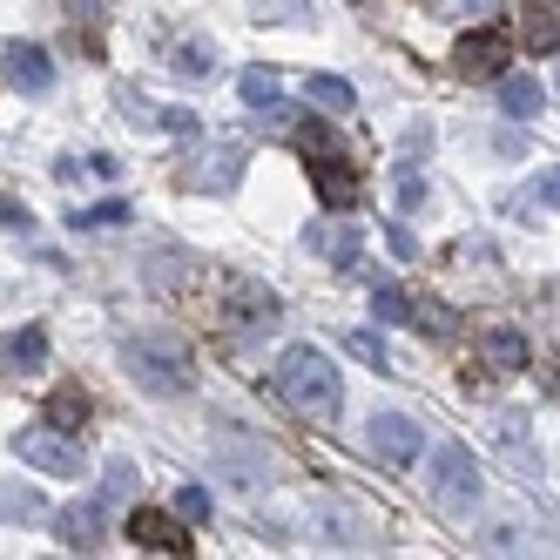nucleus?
<instances>
[{
    "instance_id": "nucleus-1",
    "label": "nucleus",
    "mask_w": 560,
    "mask_h": 560,
    "mask_svg": "<svg viewBox=\"0 0 560 560\" xmlns=\"http://www.w3.org/2000/svg\"><path fill=\"white\" fill-rule=\"evenodd\" d=\"M270 385H277V398H284L291 412H304V419H338V406H345L338 365H331L317 345H291L284 358H277Z\"/></svg>"
},
{
    "instance_id": "nucleus-2",
    "label": "nucleus",
    "mask_w": 560,
    "mask_h": 560,
    "mask_svg": "<svg viewBox=\"0 0 560 560\" xmlns=\"http://www.w3.org/2000/svg\"><path fill=\"white\" fill-rule=\"evenodd\" d=\"M122 365H129V378L149 385V392H189V385H196L189 345L170 338V331H136V338L122 345Z\"/></svg>"
},
{
    "instance_id": "nucleus-3",
    "label": "nucleus",
    "mask_w": 560,
    "mask_h": 560,
    "mask_svg": "<svg viewBox=\"0 0 560 560\" xmlns=\"http://www.w3.org/2000/svg\"><path fill=\"white\" fill-rule=\"evenodd\" d=\"M277 317H284V304H277V291H264L257 277H223V291H217V325L236 338V345H250L264 338Z\"/></svg>"
},
{
    "instance_id": "nucleus-4",
    "label": "nucleus",
    "mask_w": 560,
    "mask_h": 560,
    "mask_svg": "<svg viewBox=\"0 0 560 560\" xmlns=\"http://www.w3.org/2000/svg\"><path fill=\"white\" fill-rule=\"evenodd\" d=\"M479 493H487V479H479L472 446L446 439V446L432 453V500H439V513H472V506H479Z\"/></svg>"
},
{
    "instance_id": "nucleus-5",
    "label": "nucleus",
    "mask_w": 560,
    "mask_h": 560,
    "mask_svg": "<svg viewBox=\"0 0 560 560\" xmlns=\"http://www.w3.org/2000/svg\"><path fill=\"white\" fill-rule=\"evenodd\" d=\"M14 453L27 459V466H42V472H55V479H74L89 466V453L74 446L68 432H42V425H27V432H14Z\"/></svg>"
},
{
    "instance_id": "nucleus-6",
    "label": "nucleus",
    "mask_w": 560,
    "mask_h": 560,
    "mask_svg": "<svg viewBox=\"0 0 560 560\" xmlns=\"http://www.w3.org/2000/svg\"><path fill=\"white\" fill-rule=\"evenodd\" d=\"M365 446H372V459H385V466H412L419 446H425V432H419V419H406V412H372Z\"/></svg>"
},
{
    "instance_id": "nucleus-7",
    "label": "nucleus",
    "mask_w": 560,
    "mask_h": 560,
    "mask_svg": "<svg viewBox=\"0 0 560 560\" xmlns=\"http://www.w3.org/2000/svg\"><path fill=\"white\" fill-rule=\"evenodd\" d=\"M506 34L500 27H472V34H459V48H453V68L466 74V82H500L506 74Z\"/></svg>"
},
{
    "instance_id": "nucleus-8",
    "label": "nucleus",
    "mask_w": 560,
    "mask_h": 560,
    "mask_svg": "<svg viewBox=\"0 0 560 560\" xmlns=\"http://www.w3.org/2000/svg\"><path fill=\"white\" fill-rule=\"evenodd\" d=\"M0 74H8V89H21V95H48L55 89V61H48V48H34V42H8V48H0Z\"/></svg>"
},
{
    "instance_id": "nucleus-9",
    "label": "nucleus",
    "mask_w": 560,
    "mask_h": 560,
    "mask_svg": "<svg viewBox=\"0 0 560 560\" xmlns=\"http://www.w3.org/2000/svg\"><path fill=\"white\" fill-rule=\"evenodd\" d=\"M129 540L149 547V553H196L189 534H183V513H163V506H136L129 513Z\"/></svg>"
},
{
    "instance_id": "nucleus-10",
    "label": "nucleus",
    "mask_w": 560,
    "mask_h": 560,
    "mask_svg": "<svg viewBox=\"0 0 560 560\" xmlns=\"http://www.w3.org/2000/svg\"><path fill=\"white\" fill-rule=\"evenodd\" d=\"M102 520H108L102 500H74V506L55 513V534H61L74 553H102Z\"/></svg>"
},
{
    "instance_id": "nucleus-11",
    "label": "nucleus",
    "mask_w": 560,
    "mask_h": 560,
    "mask_svg": "<svg viewBox=\"0 0 560 560\" xmlns=\"http://www.w3.org/2000/svg\"><path fill=\"white\" fill-rule=\"evenodd\" d=\"M372 311L385 317V325H412V317H419V325H446V311H432V304L419 311V304H412L406 291H398V284H378V291H372Z\"/></svg>"
},
{
    "instance_id": "nucleus-12",
    "label": "nucleus",
    "mask_w": 560,
    "mask_h": 560,
    "mask_svg": "<svg viewBox=\"0 0 560 560\" xmlns=\"http://www.w3.org/2000/svg\"><path fill=\"white\" fill-rule=\"evenodd\" d=\"M540 102H547V89L534 82V74H500V108L513 115V122H534Z\"/></svg>"
},
{
    "instance_id": "nucleus-13",
    "label": "nucleus",
    "mask_w": 560,
    "mask_h": 560,
    "mask_svg": "<svg viewBox=\"0 0 560 560\" xmlns=\"http://www.w3.org/2000/svg\"><path fill=\"white\" fill-rule=\"evenodd\" d=\"M0 365H8V372H42L48 365V331H14L8 345H0Z\"/></svg>"
},
{
    "instance_id": "nucleus-14",
    "label": "nucleus",
    "mask_w": 560,
    "mask_h": 560,
    "mask_svg": "<svg viewBox=\"0 0 560 560\" xmlns=\"http://www.w3.org/2000/svg\"><path fill=\"white\" fill-rule=\"evenodd\" d=\"M304 244H311L317 257H331V264H345V270L358 264V230H351V223H317V230L304 236Z\"/></svg>"
},
{
    "instance_id": "nucleus-15",
    "label": "nucleus",
    "mask_w": 560,
    "mask_h": 560,
    "mask_svg": "<svg viewBox=\"0 0 560 560\" xmlns=\"http://www.w3.org/2000/svg\"><path fill=\"white\" fill-rule=\"evenodd\" d=\"M520 42L534 55H560V14L553 8H520Z\"/></svg>"
},
{
    "instance_id": "nucleus-16",
    "label": "nucleus",
    "mask_w": 560,
    "mask_h": 560,
    "mask_svg": "<svg viewBox=\"0 0 560 560\" xmlns=\"http://www.w3.org/2000/svg\"><path fill=\"white\" fill-rule=\"evenodd\" d=\"M311 183H317V196H325L331 210H351V203H358V176H351L345 163H317Z\"/></svg>"
},
{
    "instance_id": "nucleus-17",
    "label": "nucleus",
    "mask_w": 560,
    "mask_h": 560,
    "mask_svg": "<svg viewBox=\"0 0 560 560\" xmlns=\"http://www.w3.org/2000/svg\"><path fill=\"white\" fill-rule=\"evenodd\" d=\"M236 89H244V102H250V108H270V115H284V122H298V108H291L284 95H277V74L250 68V74H244V82H236Z\"/></svg>"
},
{
    "instance_id": "nucleus-18",
    "label": "nucleus",
    "mask_w": 560,
    "mask_h": 560,
    "mask_svg": "<svg viewBox=\"0 0 560 560\" xmlns=\"http://www.w3.org/2000/svg\"><path fill=\"white\" fill-rule=\"evenodd\" d=\"M304 95H311L317 108H331V115H351V108H358V89L345 82V74H311Z\"/></svg>"
},
{
    "instance_id": "nucleus-19",
    "label": "nucleus",
    "mask_w": 560,
    "mask_h": 560,
    "mask_svg": "<svg viewBox=\"0 0 560 560\" xmlns=\"http://www.w3.org/2000/svg\"><path fill=\"white\" fill-rule=\"evenodd\" d=\"M236 170H244V149L223 142V149H217V163H210L203 176H189V189H236Z\"/></svg>"
},
{
    "instance_id": "nucleus-20",
    "label": "nucleus",
    "mask_w": 560,
    "mask_h": 560,
    "mask_svg": "<svg viewBox=\"0 0 560 560\" xmlns=\"http://www.w3.org/2000/svg\"><path fill=\"white\" fill-rule=\"evenodd\" d=\"M527 338H520V331H487V365H500V372H520V365H527Z\"/></svg>"
},
{
    "instance_id": "nucleus-21",
    "label": "nucleus",
    "mask_w": 560,
    "mask_h": 560,
    "mask_svg": "<svg viewBox=\"0 0 560 560\" xmlns=\"http://www.w3.org/2000/svg\"><path fill=\"white\" fill-rule=\"evenodd\" d=\"M48 419H55V432H82L89 425V398L82 392H55L48 398Z\"/></svg>"
},
{
    "instance_id": "nucleus-22",
    "label": "nucleus",
    "mask_w": 560,
    "mask_h": 560,
    "mask_svg": "<svg viewBox=\"0 0 560 560\" xmlns=\"http://www.w3.org/2000/svg\"><path fill=\"white\" fill-rule=\"evenodd\" d=\"M0 520H21V527H34V520H48V506L27 500V487H0Z\"/></svg>"
},
{
    "instance_id": "nucleus-23",
    "label": "nucleus",
    "mask_w": 560,
    "mask_h": 560,
    "mask_svg": "<svg viewBox=\"0 0 560 560\" xmlns=\"http://www.w3.org/2000/svg\"><path fill=\"white\" fill-rule=\"evenodd\" d=\"M345 351L358 358V365H372V372L392 365V358H385V338H372V331H345Z\"/></svg>"
},
{
    "instance_id": "nucleus-24",
    "label": "nucleus",
    "mask_w": 560,
    "mask_h": 560,
    "mask_svg": "<svg viewBox=\"0 0 560 560\" xmlns=\"http://www.w3.org/2000/svg\"><path fill=\"white\" fill-rule=\"evenodd\" d=\"M68 223H74V230H115V223H129V203H95V210H74Z\"/></svg>"
},
{
    "instance_id": "nucleus-25",
    "label": "nucleus",
    "mask_w": 560,
    "mask_h": 560,
    "mask_svg": "<svg viewBox=\"0 0 560 560\" xmlns=\"http://www.w3.org/2000/svg\"><path fill=\"white\" fill-rule=\"evenodd\" d=\"M176 513H183V527H203V520H210V493L203 487H183L176 493Z\"/></svg>"
},
{
    "instance_id": "nucleus-26",
    "label": "nucleus",
    "mask_w": 560,
    "mask_h": 560,
    "mask_svg": "<svg viewBox=\"0 0 560 560\" xmlns=\"http://www.w3.org/2000/svg\"><path fill=\"white\" fill-rule=\"evenodd\" d=\"M129 487H136V466H129V459H115V466H108V487H102L95 500H102V506H115V500H122Z\"/></svg>"
},
{
    "instance_id": "nucleus-27",
    "label": "nucleus",
    "mask_w": 560,
    "mask_h": 560,
    "mask_svg": "<svg viewBox=\"0 0 560 560\" xmlns=\"http://www.w3.org/2000/svg\"><path fill=\"white\" fill-rule=\"evenodd\" d=\"M257 21H304V0H257Z\"/></svg>"
},
{
    "instance_id": "nucleus-28",
    "label": "nucleus",
    "mask_w": 560,
    "mask_h": 560,
    "mask_svg": "<svg viewBox=\"0 0 560 560\" xmlns=\"http://www.w3.org/2000/svg\"><path fill=\"white\" fill-rule=\"evenodd\" d=\"M398 203H406V210H419V203H425V176H419V170L398 176Z\"/></svg>"
},
{
    "instance_id": "nucleus-29",
    "label": "nucleus",
    "mask_w": 560,
    "mask_h": 560,
    "mask_svg": "<svg viewBox=\"0 0 560 560\" xmlns=\"http://www.w3.org/2000/svg\"><path fill=\"white\" fill-rule=\"evenodd\" d=\"M176 74H210V55L183 42V48H176Z\"/></svg>"
},
{
    "instance_id": "nucleus-30",
    "label": "nucleus",
    "mask_w": 560,
    "mask_h": 560,
    "mask_svg": "<svg viewBox=\"0 0 560 560\" xmlns=\"http://www.w3.org/2000/svg\"><path fill=\"white\" fill-rule=\"evenodd\" d=\"M0 230H14V236H27L34 223H27V210L14 203V196H8V203H0Z\"/></svg>"
},
{
    "instance_id": "nucleus-31",
    "label": "nucleus",
    "mask_w": 560,
    "mask_h": 560,
    "mask_svg": "<svg viewBox=\"0 0 560 560\" xmlns=\"http://www.w3.org/2000/svg\"><path fill=\"white\" fill-rule=\"evenodd\" d=\"M493 0H432V14H487Z\"/></svg>"
},
{
    "instance_id": "nucleus-32",
    "label": "nucleus",
    "mask_w": 560,
    "mask_h": 560,
    "mask_svg": "<svg viewBox=\"0 0 560 560\" xmlns=\"http://www.w3.org/2000/svg\"><path fill=\"white\" fill-rule=\"evenodd\" d=\"M163 129H170V136H196V115H189V108H163Z\"/></svg>"
},
{
    "instance_id": "nucleus-33",
    "label": "nucleus",
    "mask_w": 560,
    "mask_h": 560,
    "mask_svg": "<svg viewBox=\"0 0 560 560\" xmlns=\"http://www.w3.org/2000/svg\"><path fill=\"white\" fill-rule=\"evenodd\" d=\"M540 196H547V203L560 210V176H547V183H540Z\"/></svg>"
}]
</instances>
